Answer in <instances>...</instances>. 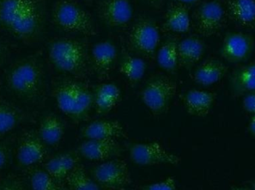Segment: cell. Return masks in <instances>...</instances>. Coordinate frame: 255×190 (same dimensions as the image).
<instances>
[{
    "label": "cell",
    "instance_id": "6da1fadb",
    "mask_svg": "<svg viewBox=\"0 0 255 190\" xmlns=\"http://www.w3.org/2000/svg\"><path fill=\"white\" fill-rule=\"evenodd\" d=\"M47 18L46 0H0V30L22 44L41 39Z\"/></svg>",
    "mask_w": 255,
    "mask_h": 190
},
{
    "label": "cell",
    "instance_id": "7a4b0ae2",
    "mask_svg": "<svg viewBox=\"0 0 255 190\" xmlns=\"http://www.w3.org/2000/svg\"><path fill=\"white\" fill-rule=\"evenodd\" d=\"M6 85L12 93L24 101L41 100L46 89V72L42 52H34L19 58L7 68Z\"/></svg>",
    "mask_w": 255,
    "mask_h": 190
},
{
    "label": "cell",
    "instance_id": "3957f363",
    "mask_svg": "<svg viewBox=\"0 0 255 190\" xmlns=\"http://www.w3.org/2000/svg\"><path fill=\"white\" fill-rule=\"evenodd\" d=\"M91 49L85 39L56 37L48 43V58L51 65L59 72L87 80L93 74Z\"/></svg>",
    "mask_w": 255,
    "mask_h": 190
},
{
    "label": "cell",
    "instance_id": "277c9868",
    "mask_svg": "<svg viewBox=\"0 0 255 190\" xmlns=\"http://www.w3.org/2000/svg\"><path fill=\"white\" fill-rule=\"evenodd\" d=\"M52 95L60 111L76 124L88 120L94 109L92 87L87 80L70 77L55 80Z\"/></svg>",
    "mask_w": 255,
    "mask_h": 190
},
{
    "label": "cell",
    "instance_id": "5b68a950",
    "mask_svg": "<svg viewBox=\"0 0 255 190\" xmlns=\"http://www.w3.org/2000/svg\"><path fill=\"white\" fill-rule=\"evenodd\" d=\"M53 25L61 31L85 37L98 34L92 15L75 0H55L51 10Z\"/></svg>",
    "mask_w": 255,
    "mask_h": 190
},
{
    "label": "cell",
    "instance_id": "8992f818",
    "mask_svg": "<svg viewBox=\"0 0 255 190\" xmlns=\"http://www.w3.org/2000/svg\"><path fill=\"white\" fill-rule=\"evenodd\" d=\"M160 41V31L157 22L148 16L138 18L132 25L128 35V50L148 61L156 59Z\"/></svg>",
    "mask_w": 255,
    "mask_h": 190
},
{
    "label": "cell",
    "instance_id": "52a82bcc",
    "mask_svg": "<svg viewBox=\"0 0 255 190\" xmlns=\"http://www.w3.org/2000/svg\"><path fill=\"white\" fill-rule=\"evenodd\" d=\"M175 80L165 74L151 76L142 87L141 100L155 116L166 113L177 92Z\"/></svg>",
    "mask_w": 255,
    "mask_h": 190
},
{
    "label": "cell",
    "instance_id": "ba28073f",
    "mask_svg": "<svg viewBox=\"0 0 255 190\" xmlns=\"http://www.w3.org/2000/svg\"><path fill=\"white\" fill-rule=\"evenodd\" d=\"M193 18L197 34L204 37H211L226 26L228 15L225 6L219 0H208L199 4Z\"/></svg>",
    "mask_w": 255,
    "mask_h": 190
},
{
    "label": "cell",
    "instance_id": "9c48e42d",
    "mask_svg": "<svg viewBox=\"0 0 255 190\" xmlns=\"http://www.w3.org/2000/svg\"><path fill=\"white\" fill-rule=\"evenodd\" d=\"M91 173L101 189L124 190L131 184L130 171L124 160L105 161L96 166Z\"/></svg>",
    "mask_w": 255,
    "mask_h": 190
},
{
    "label": "cell",
    "instance_id": "30bf717a",
    "mask_svg": "<svg viewBox=\"0 0 255 190\" xmlns=\"http://www.w3.org/2000/svg\"><path fill=\"white\" fill-rule=\"evenodd\" d=\"M128 153L132 162L139 166H176L181 162L179 157L168 152L157 142L131 143Z\"/></svg>",
    "mask_w": 255,
    "mask_h": 190
},
{
    "label": "cell",
    "instance_id": "8fae6325",
    "mask_svg": "<svg viewBox=\"0 0 255 190\" xmlns=\"http://www.w3.org/2000/svg\"><path fill=\"white\" fill-rule=\"evenodd\" d=\"M255 40L244 32H229L225 35L220 48V55L226 62L241 64L247 62L254 52Z\"/></svg>",
    "mask_w": 255,
    "mask_h": 190
},
{
    "label": "cell",
    "instance_id": "7c38bea8",
    "mask_svg": "<svg viewBox=\"0 0 255 190\" xmlns=\"http://www.w3.org/2000/svg\"><path fill=\"white\" fill-rule=\"evenodd\" d=\"M97 13L106 26L123 29L131 22L133 8L130 0H100L97 2Z\"/></svg>",
    "mask_w": 255,
    "mask_h": 190
},
{
    "label": "cell",
    "instance_id": "4fadbf2b",
    "mask_svg": "<svg viewBox=\"0 0 255 190\" xmlns=\"http://www.w3.org/2000/svg\"><path fill=\"white\" fill-rule=\"evenodd\" d=\"M93 74L100 81L109 80L119 59L117 46L111 40H102L91 49Z\"/></svg>",
    "mask_w": 255,
    "mask_h": 190
},
{
    "label": "cell",
    "instance_id": "5bb4252c",
    "mask_svg": "<svg viewBox=\"0 0 255 190\" xmlns=\"http://www.w3.org/2000/svg\"><path fill=\"white\" fill-rule=\"evenodd\" d=\"M34 131L22 133L16 147V161L22 167H32L42 162L47 155L46 146Z\"/></svg>",
    "mask_w": 255,
    "mask_h": 190
},
{
    "label": "cell",
    "instance_id": "9a60e30c",
    "mask_svg": "<svg viewBox=\"0 0 255 190\" xmlns=\"http://www.w3.org/2000/svg\"><path fill=\"white\" fill-rule=\"evenodd\" d=\"M79 155L91 161H103L119 157L123 149L117 140H87L77 148Z\"/></svg>",
    "mask_w": 255,
    "mask_h": 190
},
{
    "label": "cell",
    "instance_id": "2e32d148",
    "mask_svg": "<svg viewBox=\"0 0 255 190\" xmlns=\"http://www.w3.org/2000/svg\"><path fill=\"white\" fill-rule=\"evenodd\" d=\"M93 108L96 114L105 115L112 112L122 98L121 89L114 83H100L92 87Z\"/></svg>",
    "mask_w": 255,
    "mask_h": 190
},
{
    "label": "cell",
    "instance_id": "e0dca14e",
    "mask_svg": "<svg viewBox=\"0 0 255 190\" xmlns=\"http://www.w3.org/2000/svg\"><path fill=\"white\" fill-rule=\"evenodd\" d=\"M82 135L87 140H117L127 137L121 123L114 120L93 121L82 128Z\"/></svg>",
    "mask_w": 255,
    "mask_h": 190
},
{
    "label": "cell",
    "instance_id": "ac0fdd59",
    "mask_svg": "<svg viewBox=\"0 0 255 190\" xmlns=\"http://www.w3.org/2000/svg\"><path fill=\"white\" fill-rule=\"evenodd\" d=\"M147 69L145 60L123 46L118 59V70L132 86H136L143 78Z\"/></svg>",
    "mask_w": 255,
    "mask_h": 190
},
{
    "label": "cell",
    "instance_id": "d6986e66",
    "mask_svg": "<svg viewBox=\"0 0 255 190\" xmlns=\"http://www.w3.org/2000/svg\"><path fill=\"white\" fill-rule=\"evenodd\" d=\"M207 46L204 40L196 36H190L178 42L179 68L190 70L203 58Z\"/></svg>",
    "mask_w": 255,
    "mask_h": 190
},
{
    "label": "cell",
    "instance_id": "ffe728a7",
    "mask_svg": "<svg viewBox=\"0 0 255 190\" xmlns=\"http://www.w3.org/2000/svg\"><path fill=\"white\" fill-rule=\"evenodd\" d=\"M231 92L234 97H242L255 91V60L234 68L229 77Z\"/></svg>",
    "mask_w": 255,
    "mask_h": 190
},
{
    "label": "cell",
    "instance_id": "44dd1931",
    "mask_svg": "<svg viewBox=\"0 0 255 190\" xmlns=\"http://www.w3.org/2000/svg\"><path fill=\"white\" fill-rule=\"evenodd\" d=\"M217 94L207 91L190 89L181 96L183 104L189 115L205 118L209 115Z\"/></svg>",
    "mask_w": 255,
    "mask_h": 190
},
{
    "label": "cell",
    "instance_id": "7402d4cb",
    "mask_svg": "<svg viewBox=\"0 0 255 190\" xmlns=\"http://www.w3.org/2000/svg\"><path fill=\"white\" fill-rule=\"evenodd\" d=\"M228 18L242 28L255 30V0H225Z\"/></svg>",
    "mask_w": 255,
    "mask_h": 190
},
{
    "label": "cell",
    "instance_id": "603a6c76",
    "mask_svg": "<svg viewBox=\"0 0 255 190\" xmlns=\"http://www.w3.org/2000/svg\"><path fill=\"white\" fill-rule=\"evenodd\" d=\"M191 26L190 7L181 3L172 1L163 16V27L166 31L177 34L189 32Z\"/></svg>",
    "mask_w": 255,
    "mask_h": 190
},
{
    "label": "cell",
    "instance_id": "cb8c5ba5",
    "mask_svg": "<svg viewBox=\"0 0 255 190\" xmlns=\"http://www.w3.org/2000/svg\"><path fill=\"white\" fill-rule=\"evenodd\" d=\"M229 67L220 60L208 58L198 65L193 74L195 83L205 87L212 86L224 78Z\"/></svg>",
    "mask_w": 255,
    "mask_h": 190
},
{
    "label": "cell",
    "instance_id": "d4e9b609",
    "mask_svg": "<svg viewBox=\"0 0 255 190\" xmlns=\"http://www.w3.org/2000/svg\"><path fill=\"white\" fill-rule=\"evenodd\" d=\"M79 154L68 152L58 154L46 161L44 170L58 183L63 185L72 170L79 164Z\"/></svg>",
    "mask_w": 255,
    "mask_h": 190
},
{
    "label": "cell",
    "instance_id": "484cf974",
    "mask_svg": "<svg viewBox=\"0 0 255 190\" xmlns=\"http://www.w3.org/2000/svg\"><path fill=\"white\" fill-rule=\"evenodd\" d=\"M25 119V112L0 93V137L13 131Z\"/></svg>",
    "mask_w": 255,
    "mask_h": 190
},
{
    "label": "cell",
    "instance_id": "4316f807",
    "mask_svg": "<svg viewBox=\"0 0 255 190\" xmlns=\"http://www.w3.org/2000/svg\"><path fill=\"white\" fill-rule=\"evenodd\" d=\"M64 132L65 124L64 121L54 114H49L42 118L37 131L43 143L51 146L59 144Z\"/></svg>",
    "mask_w": 255,
    "mask_h": 190
},
{
    "label": "cell",
    "instance_id": "83f0119b",
    "mask_svg": "<svg viewBox=\"0 0 255 190\" xmlns=\"http://www.w3.org/2000/svg\"><path fill=\"white\" fill-rule=\"evenodd\" d=\"M179 40L175 37H168L157 49L156 61L159 67L169 74H175L178 71V45Z\"/></svg>",
    "mask_w": 255,
    "mask_h": 190
},
{
    "label": "cell",
    "instance_id": "f1b7e54d",
    "mask_svg": "<svg viewBox=\"0 0 255 190\" xmlns=\"http://www.w3.org/2000/svg\"><path fill=\"white\" fill-rule=\"evenodd\" d=\"M64 184L68 190H101L98 184L88 176L80 164L72 170Z\"/></svg>",
    "mask_w": 255,
    "mask_h": 190
},
{
    "label": "cell",
    "instance_id": "f546056e",
    "mask_svg": "<svg viewBox=\"0 0 255 190\" xmlns=\"http://www.w3.org/2000/svg\"><path fill=\"white\" fill-rule=\"evenodd\" d=\"M28 178L32 190H68L52 179L45 170L33 169Z\"/></svg>",
    "mask_w": 255,
    "mask_h": 190
},
{
    "label": "cell",
    "instance_id": "4dcf8cb0",
    "mask_svg": "<svg viewBox=\"0 0 255 190\" xmlns=\"http://www.w3.org/2000/svg\"><path fill=\"white\" fill-rule=\"evenodd\" d=\"M0 190H26L23 182L16 175H7L0 181Z\"/></svg>",
    "mask_w": 255,
    "mask_h": 190
},
{
    "label": "cell",
    "instance_id": "1f68e13d",
    "mask_svg": "<svg viewBox=\"0 0 255 190\" xmlns=\"http://www.w3.org/2000/svg\"><path fill=\"white\" fill-rule=\"evenodd\" d=\"M143 190H178L173 177H169L162 182L151 184L143 188Z\"/></svg>",
    "mask_w": 255,
    "mask_h": 190
},
{
    "label": "cell",
    "instance_id": "d6a6232c",
    "mask_svg": "<svg viewBox=\"0 0 255 190\" xmlns=\"http://www.w3.org/2000/svg\"><path fill=\"white\" fill-rule=\"evenodd\" d=\"M13 49V44L4 39L0 38V68L6 63Z\"/></svg>",
    "mask_w": 255,
    "mask_h": 190
},
{
    "label": "cell",
    "instance_id": "836d02e7",
    "mask_svg": "<svg viewBox=\"0 0 255 190\" xmlns=\"http://www.w3.org/2000/svg\"><path fill=\"white\" fill-rule=\"evenodd\" d=\"M11 148L5 142L0 143V173L7 167L10 158Z\"/></svg>",
    "mask_w": 255,
    "mask_h": 190
},
{
    "label": "cell",
    "instance_id": "e575fe53",
    "mask_svg": "<svg viewBox=\"0 0 255 190\" xmlns=\"http://www.w3.org/2000/svg\"><path fill=\"white\" fill-rule=\"evenodd\" d=\"M243 107L246 112L255 115V91L244 96Z\"/></svg>",
    "mask_w": 255,
    "mask_h": 190
},
{
    "label": "cell",
    "instance_id": "d590c367",
    "mask_svg": "<svg viewBox=\"0 0 255 190\" xmlns=\"http://www.w3.org/2000/svg\"><path fill=\"white\" fill-rule=\"evenodd\" d=\"M145 4L154 9H160L164 3L165 0H141Z\"/></svg>",
    "mask_w": 255,
    "mask_h": 190
},
{
    "label": "cell",
    "instance_id": "8d00e7d4",
    "mask_svg": "<svg viewBox=\"0 0 255 190\" xmlns=\"http://www.w3.org/2000/svg\"><path fill=\"white\" fill-rule=\"evenodd\" d=\"M173 1L181 3V4H186V5L190 6L193 4H199L202 1V0H173Z\"/></svg>",
    "mask_w": 255,
    "mask_h": 190
},
{
    "label": "cell",
    "instance_id": "74e56055",
    "mask_svg": "<svg viewBox=\"0 0 255 190\" xmlns=\"http://www.w3.org/2000/svg\"><path fill=\"white\" fill-rule=\"evenodd\" d=\"M249 131L255 137V115L252 118L251 121L249 124Z\"/></svg>",
    "mask_w": 255,
    "mask_h": 190
},
{
    "label": "cell",
    "instance_id": "f35d334b",
    "mask_svg": "<svg viewBox=\"0 0 255 190\" xmlns=\"http://www.w3.org/2000/svg\"><path fill=\"white\" fill-rule=\"evenodd\" d=\"M232 190H252L248 188H243V187H236V188H232Z\"/></svg>",
    "mask_w": 255,
    "mask_h": 190
},
{
    "label": "cell",
    "instance_id": "ab89813d",
    "mask_svg": "<svg viewBox=\"0 0 255 190\" xmlns=\"http://www.w3.org/2000/svg\"><path fill=\"white\" fill-rule=\"evenodd\" d=\"M252 187H253V190H255V181L252 184Z\"/></svg>",
    "mask_w": 255,
    "mask_h": 190
},
{
    "label": "cell",
    "instance_id": "60d3db41",
    "mask_svg": "<svg viewBox=\"0 0 255 190\" xmlns=\"http://www.w3.org/2000/svg\"><path fill=\"white\" fill-rule=\"evenodd\" d=\"M84 1H91V0H84Z\"/></svg>",
    "mask_w": 255,
    "mask_h": 190
}]
</instances>
